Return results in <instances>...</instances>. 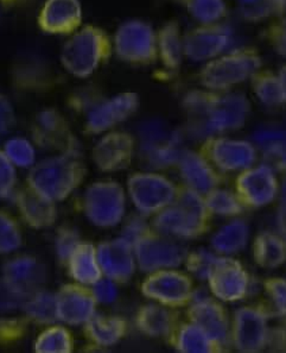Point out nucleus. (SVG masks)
I'll return each mask as SVG.
<instances>
[{"mask_svg":"<svg viewBox=\"0 0 286 353\" xmlns=\"http://www.w3.org/2000/svg\"><path fill=\"white\" fill-rule=\"evenodd\" d=\"M188 114V132L197 139H210L218 134L239 130L249 116V101L235 92L194 91L184 99Z\"/></svg>","mask_w":286,"mask_h":353,"instance_id":"f257e3e1","label":"nucleus"},{"mask_svg":"<svg viewBox=\"0 0 286 353\" xmlns=\"http://www.w3.org/2000/svg\"><path fill=\"white\" fill-rule=\"evenodd\" d=\"M85 169L77 152H61L31 167L28 185L54 203L68 198L85 179Z\"/></svg>","mask_w":286,"mask_h":353,"instance_id":"f03ea898","label":"nucleus"},{"mask_svg":"<svg viewBox=\"0 0 286 353\" xmlns=\"http://www.w3.org/2000/svg\"><path fill=\"white\" fill-rule=\"evenodd\" d=\"M113 52V41L95 26L79 28L69 36L61 50V65L79 79L90 78Z\"/></svg>","mask_w":286,"mask_h":353,"instance_id":"7ed1b4c3","label":"nucleus"},{"mask_svg":"<svg viewBox=\"0 0 286 353\" xmlns=\"http://www.w3.org/2000/svg\"><path fill=\"white\" fill-rule=\"evenodd\" d=\"M261 68V57L253 49H240L208 61L200 72L205 90L226 92L247 81Z\"/></svg>","mask_w":286,"mask_h":353,"instance_id":"20e7f679","label":"nucleus"},{"mask_svg":"<svg viewBox=\"0 0 286 353\" xmlns=\"http://www.w3.org/2000/svg\"><path fill=\"white\" fill-rule=\"evenodd\" d=\"M207 206L200 194L189 190L163 208L154 219V228L167 238L196 237L205 226Z\"/></svg>","mask_w":286,"mask_h":353,"instance_id":"39448f33","label":"nucleus"},{"mask_svg":"<svg viewBox=\"0 0 286 353\" xmlns=\"http://www.w3.org/2000/svg\"><path fill=\"white\" fill-rule=\"evenodd\" d=\"M138 148L143 161L151 168H167L183 155V136L161 119H149L138 129Z\"/></svg>","mask_w":286,"mask_h":353,"instance_id":"423d86ee","label":"nucleus"},{"mask_svg":"<svg viewBox=\"0 0 286 353\" xmlns=\"http://www.w3.org/2000/svg\"><path fill=\"white\" fill-rule=\"evenodd\" d=\"M113 52L132 65H147L159 57L157 34L149 23L130 19L120 24L113 39Z\"/></svg>","mask_w":286,"mask_h":353,"instance_id":"0eeeda50","label":"nucleus"},{"mask_svg":"<svg viewBox=\"0 0 286 353\" xmlns=\"http://www.w3.org/2000/svg\"><path fill=\"white\" fill-rule=\"evenodd\" d=\"M126 210L125 190L113 181L95 182L85 190L83 212L98 228H113L121 223Z\"/></svg>","mask_w":286,"mask_h":353,"instance_id":"6e6552de","label":"nucleus"},{"mask_svg":"<svg viewBox=\"0 0 286 353\" xmlns=\"http://www.w3.org/2000/svg\"><path fill=\"white\" fill-rule=\"evenodd\" d=\"M127 188L133 205L145 216L162 211L176 199L174 183L156 174H134L128 180Z\"/></svg>","mask_w":286,"mask_h":353,"instance_id":"1a4fd4ad","label":"nucleus"},{"mask_svg":"<svg viewBox=\"0 0 286 353\" xmlns=\"http://www.w3.org/2000/svg\"><path fill=\"white\" fill-rule=\"evenodd\" d=\"M233 42L231 28L221 24H201L183 37L184 57L194 62H208L221 57Z\"/></svg>","mask_w":286,"mask_h":353,"instance_id":"9d476101","label":"nucleus"},{"mask_svg":"<svg viewBox=\"0 0 286 353\" xmlns=\"http://www.w3.org/2000/svg\"><path fill=\"white\" fill-rule=\"evenodd\" d=\"M136 262L146 272L178 267L185 259L183 248L170 239L146 234L133 245Z\"/></svg>","mask_w":286,"mask_h":353,"instance_id":"9b49d317","label":"nucleus"},{"mask_svg":"<svg viewBox=\"0 0 286 353\" xmlns=\"http://www.w3.org/2000/svg\"><path fill=\"white\" fill-rule=\"evenodd\" d=\"M139 108V98L136 93L125 92L103 100L90 108L85 119V130L93 134H103L127 121Z\"/></svg>","mask_w":286,"mask_h":353,"instance_id":"f8f14e48","label":"nucleus"},{"mask_svg":"<svg viewBox=\"0 0 286 353\" xmlns=\"http://www.w3.org/2000/svg\"><path fill=\"white\" fill-rule=\"evenodd\" d=\"M57 320L69 326L87 323L95 314L96 300L92 290L80 283L64 285L55 294Z\"/></svg>","mask_w":286,"mask_h":353,"instance_id":"ddd939ff","label":"nucleus"},{"mask_svg":"<svg viewBox=\"0 0 286 353\" xmlns=\"http://www.w3.org/2000/svg\"><path fill=\"white\" fill-rule=\"evenodd\" d=\"M47 276V269L39 259L32 256H18L5 263L0 279L18 293L29 297L43 289Z\"/></svg>","mask_w":286,"mask_h":353,"instance_id":"4468645a","label":"nucleus"},{"mask_svg":"<svg viewBox=\"0 0 286 353\" xmlns=\"http://www.w3.org/2000/svg\"><path fill=\"white\" fill-rule=\"evenodd\" d=\"M99 264L103 275L114 282H127L136 269L133 245L125 238L101 243L96 248Z\"/></svg>","mask_w":286,"mask_h":353,"instance_id":"2eb2a0df","label":"nucleus"},{"mask_svg":"<svg viewBox=\"0 0 286 353\" xmlns=\"http://www.w3.org/2000/svg\"><path fill=\"white\" fill-rule=\"evenodd\" d=\"M80 0H45L39 11L37 23L49 34H72L81 28Z\"/></svg>","mask_w":286,"mask_h":353,"instance_id":"dca6fc26","label":"nucleus"},{"mask_svg":"<svg viewBox=\"0 0 286 353\" xmlns=\"http://www.w3.org/2000/svg\"><path fill=\"white\" fill-rule=\"evenodd\" d=\"M134 145V138L127 132H110L95 144L93 161L103 172L123 170L132 161Z\"/></svg>","mask_w":286,"mask_h":353,"instance_id":"f3484780","label":"nucleus"},{"mask_svg":"<svg viewBox=\"0 0 286 353\" xmlns=\"http://www.w3.org/2000/svg\"><path fill=\"white\" fill-rule=\"evenodd\" d=\"M145 296L165 305H181L192 296V283L181 272L164 269L152 272L141 287Z\"/></svg>","mask_w":286,"mask_h":353,"instance_id":"a211bd4d","label":"nucleus"},{"mask_svg":"<svg viewBox=\"0 0 286 353\" xmlns=\"http://www.w3.org/2000/svg\"><path fill=\"white\" fill-rule=\"evenodd\" d=\"M208 143L210 160L225 172L247 170L256 161V147L247 141L214 138Z\"/></svg>","mask_w":286,"mask_h":353,"instance_id":"6ab92c4d","label":"nucleus"},{"mask_svg":"<svg viewBox=\"0 0 286 353\" xmlns=\"http://www.w3.org/2000/svg\"><path fill=\"white\" fill-rule=\"evenodd\" d=\"M34 138L39 145L59 149L61 152H77L75 139L69 131L68 123L54 108L43 110L36 117Z\"/></svg>","mask_w":286,"mask_h":353,"instance_id":"aec40b11","label":"nucleus"},{"mask_svg":"<svg viewBox=\"0 0 286 353\" xmlns=\"http://www.w3.org/2000/svg\"><path fill=\"white\" fill-rule=\"evenodd\" d=\"M208 280L214 295L223 301H238L247 293V274L233 259H218Z\"/></svg>","mask_w":286,"mask_h":353,"instance_id":"412c9836","label":"nucleus"},{"mask_svg":"<svg viewBox=\"0 0 286 353\" xmlns=\"http://www.w3.org/2000/svg\"><path fill=\"white\" fill-rule=\"evenodd\" d=\"M240 196L251 206H267L278 193V182L274 169L267 164L248 168L238 181Z\"/></svg>","mask_w":286,"mask_h":353,"instance_id":"4be33fe9","label":"nucleus"},{"mask_svg":"<svg viewBox=\"0 0 286 353\" xmlns=\"http://www.w3.org/2000/svg\"><path fill=\"white\" fill-rule=\"evenodd\" d=\"M269 341L265 315L261 310L241 308L235 315L234 341L236 349L256 352L264 349Z\"/></svg>","mask_w":286,"mask_h":353,"instance_id":"5701e85b","label":"nucleus"},{"mask_svg":"<svg viewBox=\"0 0 286 353\" xmlns=\"http://www.w3.org/2000/svg\"><path fill=\"white\" fill-rule=\"evenodd\" d=\"M192 323L201 327L216 344L228 341V319L218 303L208 297H197L190 308Z\"/></svg>","mask_w":286,"mask_h":353,"instance_id":"b1692460","label":"nucleus"},{"mask_svg":"<svg viewBox=\"0 0 286 353\" xmlns=\"http://www.w3.org/2000/svg\"><path fill=\"white\" fill-rule=\"evenodd\" d=\"M16 203L21 218L31 228H50L57 220L56 203L44 198L29 185L17 194Z\"/></svg>","mask_w":286,"mask_h":353,"instance_id":"393cba45","label":"nucleus"},{"mask_svg":"<svg viewBox=\"0 0 286 353\" xmlns=\"http://www.w3.org/2000/svg\"><path fill=\"white\" fill-rule=\"evenodd\" d=\"M181 175L189 190L195 193L207 194L216 185V176L205 157L194 151H184L180 162Z\"/></svg>","mask_w":286,"mask_h":353,"instance_id":"a878e982","label":"nucleus"},{"mask_svg":"<svg viewBox=\"0 0 286 353\" xmlns=\"http://www.w3.org/2000/svg\"><path fill=\"white\" fill-rule=\"evenodd\" d=\"M67 264L70 276L80 285H93L103 277L96 248L90 243L81 241L69 257Z\"/></svg>","mask_w":286,"mask_h":353,"instance_id":"bb28decb","label":"nucleus"},{"mask_svg":"<svg viewBox=\"0 0 286 353\" xmlns=\"http://www.w3.org/2000/svg\"><path fill=\"white\" fill-rule=\"evenodd\" d=\"M253 142L274 172L286 170V128L267 126L258 130L253 134Z\"/></svg>","mask_w":286,"mask_h":353,"instance_id":"cd10ccee","label":"nucleus"},{"mask_svg":"<svg viewBox=\"0 0 286 353\" xmlns=\"http://www.w3.org/2000/svg\"><path fill=\"white\" fill-rule=\"evenodd\" d=\"M85 325V334L95 345L111 347L125 336L126 323L118 316L94 314Z\"/></svg>","mask_w":286,"mask_h":353,"instance_id":"c85d7f7f","label":"nucleus"},{"mask_svg":"<svg viewBox=\"0 0 286 353\" xmlns=\"http://www.w3.org/2000/svg\"><path fill=\"white\" fill-rule=\"evenodd\" d=\"M157 49L163 65L169 69L178 68L184 57L183 36L177 22H169L157 34Z\"/></svg>","mask_w":286,"mask_h":353,"instance_id":"c756f323","label":"nucleus"},{"mask_svg":"<svg viewBox=\"0 0 286 353\" xmlns=\"http://www.w3.org/2000/svg\"><path fill=\"white\" fill-rule=\"evenodd\" d=\"M249 228L244 220H234L225 225L212 238L214 250L223 254H238L247 245Z\"/></svg>","mask_w":286,"mask_h":353,"instance_id":"7c9ffc66","label":"nucleus"},{"mask_svg":"<svg viewBox=\"0 0 286 353\" xmlns=\"http://www.w3.org/2000/svg\"><path fill=\"white\" fill-rule=\"evenodd\" d=\"M254 259L263 268L272 269L286 259V246L282 237L271 232L261 233L254 244Z\"/></svg>","mask_w":286,"mask_h":353,"instance_id":"2f4dec72","label":"nucleus"},{"mask_svg":"<svg viewBox=\"0 0 286 353\" xmlns=\"http://www.w3.org/2000/svg\"><path fill=\"white\" fill-rule=\"evenodd\" d=\"M21 310L25 313L28 319L36 323L52 325L59 321L57 308H56V295L44 289H41L28 297Z\"/></svg>","mask_w":286,"mask_h":353,"instance_id":"473e14b6","label":"nucleus"},{"mask_svg":"<svg viewBox=\"0 0 286 353\" xmlns=\"http://www.w3.org/2000/svg\"><path fill=\"white\" fill-rule=\"evenodd\" d=\"M137 325L143 333L150 336H164L171 331L172 316L167 308L161 306L143 307L137 316Z\"/></svg>","mask_w":286,"mask_h":353,"instance_id":"72a5a7b5","label":"nucleus"},{"mask_svg":"<svg viewBox=\"0 0 286 353\" xmlns=\"http://www.w3.org/2000/svg\"><path fill=\"white\" fill-rule=\"evenodd\" d=\"M73 349V336L63 326L48 327L34 343V351L37 353H70Z\"/></svg>","mask_w":286,"mask_h":353,"instance_id":"f704fd0d","label":"nucleus"},{"mask_svg":"<svg viewBox=\"0 0 286 353\" xmlns=\"http://www.w3.org/2000/svg\"><path fill=\"white\" fill-rule=\"evenodd\" d=\"M251 79L253 80V91L256 98L265 106L276 108L285 103L276 74L269 70L263 72L259 69Z\"/></svg>","mask_w":286,"mask_h":353,"instance_id":"c9c22d12","label":"nucleus"},{"mask_svg":"<svg viewBox=\"0 0 286 353\" xmlns=\"http://www.w3.org/2000/svg\"><path fill=\"white\" fill-rule=\"evenodd\" d=\"M185 5L190 16L205 26L218 24L226 17L225 0H188Z\"/></svg>","mask_w":286,"mask_h":353,"instance_id":"e433bc0d","label":"nucleus"},{"mask_svg":"<svg viewBox=\"0 0 286 353\" xmlns=\"http://www.w3.org/2000/svg\"><path fill=\"white\" fill-rule=\"evenodd\" d=\"M212 344L213 341H210V336L195 323H189L181 328L177 345L182 352H210Z\"/></svg>","mask_w":286,"mask_h":353,"instance_id":"4c0bfd02","label":"nucleus"},{"mask_svg":"<svg viewBox=\"0 0 286 353\" xmlns=\"http://www.w3.org/2000/svg\"><path fill=\"white\" fill-rule=\"evenodd\" d=\"M4 152L16 168H30L36 162L34 144L24 137H13L5 143Z\"/></svg>","mask_w":286,"mask_h":353,"instance_id":"58836bf2","label":"nucleus"},{"mask_svg":"<svg viewBox=\"0 0 286 353\" xmlns=\"http://www.w3.org/2000/svg\"><path fill=\"white\" fill-rule=\"evenodd\" d=\"M205 206L218 216H235L243 211L239 199L227 190H213L207 194Z\"/></svg>","mask_w":286,"mask_h":353,"instance_id":"ea45409f","label":"nucleus"},{"mask_svg":"<svg viewBox=\"0 0 286 353\" xmlns=\"http://www.w3.org/2000/svg\"><path fill=\"white\" fill-rule=\"evenodd\" d=\"M23 237L19 225L13 216L0 211V254H10L17 251L21 245Z\"/></svg>","mask_w":286,"mask_h":353,"instance_id":"a19ab883","label":"nucleus"},{"mask_svg":"<svg viewBox=\"0 0 286 353\" xmlns=\"http://www.w3.org/2000/svg\"><path fill=\"white\" fill-rule=\"evenodd\" d=\"M218 259L213 252L201 249L189 254L188 269L198 279L208 280Z\"/></svg>","mask_w":286,"mask_h":353,"instance_id":"79ce46f5","label":"nucleus"},{"mask_svg":"<svg viewBox=\"0 0 286 353\" xmlns=\"http://www.w3.org/2000/svg\"><path fill=\"white\" fill-rule=\"evenodd\" d=\"M81 241L76 230L72 228H60L55 238V251L57 257L62 262L67 263L69 257Z\"/></svg>","mask_w":286,"mask_h":353,"instance_id":"37998d69","label":"nucleus"},{"mask_svg":"<svg viewBox=\"0 0 286 353\" xmlns=\"http://www.w3.org/2000/svg\"><path fill=\"white\" fill-rule=\"evenodd\" d=\"M17 185L16 165L10 161L4 150H0V199L12 195Z\"/></svg>","mask_w":286,"mask_h":353,"instance_id":"c03bdc74","label":"nucleus"},{"mask_svg":"<svg viewBox=\"0 0 286 353\" xmlns=\"http://www.w3.org/2000/svg\"><path fill=\"white\" fill-rule=\"evenodd\" d=\"M26 300L28 297L18 293L3 279H0V313H11L21 310Z\"/></svg>","mask_w":286,"mask_h":353,"instance_id":"a18cd8bd","label":"nucleus"},{"mask_svg":"<svg viewBox=\"0 0 286 353\" xmlns=\"http://www.w3.org/2000/svg\"><path fill=\"white\" fill-rule=\"evenodd\" d=\"M266 37L276 54L286 59V18H282L269 26Z\"/></svg>","mask_w":286,"mask_h":353,"instance_id":"49530a36","label":"nucleus"},{"mask_svg":"<svg viewBox=\"0 0 286 353\" xmlns=\"http://www.w3.org/2000/svg\"><path fill=\"white\" fill-rule=\"evenodd\" d=\"M266 292L269 300L274 302V308L280 314L286 315V281L282 279L269 280L266 285Z\"/></svg>","mask_w":286,"mask_h":353,"instance_id":"de8ad7c7","label":"nucleus"},{"mask_svg":"<svg viewBox=\"0 0 286 353\" xmlns=\"http://www.w3.org/2000/svg\"><path fill=\"white\" fill-rule=\"evenodd\" d=\"M92 287H93L92 293L94 295L96 302L108 305V303L116 301V296H118V290H116L114 281L110 280L107 277L106 279L101 277Z\"/></svg>","mask_w":286,"mask_h":353,"instance_id":"09e8293b","label":"nucleus"},{"mask_svg":"<svg viewBox=\"0 0 286 353\" xmlns=\"http://www.w3.org/2000/svg\"><path fill=\"white\" fill-rule=\"evenodd\" d=\"M24 328H25L24 323L21 320H0V344L17 341L23 336Z\"/></svg>","mask_w":286,"mask_h":353,"instance_id":"8fccbe9b","label":"nucleus"},{"mask_svg":"<svg viewBox=\"0 0 286 353\" xmlns=\"http://www.w3.org/2000/svg\"><path fill=\"white\" fill-rule=\"evenodd\" d=\"M16 123L12 103L8 97L0 94V136L8 134Z\"/></svg>","mask_w":286,"mask_h":353,"instance_id":"3c124183","label":"nucleus"},{"mask_svg":"<svg viewBox=\"0 0 286 353\" xmlns=\"http://www.w3.org/2000/svg\"><path fill=\"white\" fill-rule=\"evenodd\" d=\"M146 234H149V233H147L145 221L141 218H132L127 224L125 225L121 237L125 238L126 241L134 245L139 239L145 237Z\"/></svg>","mask_w":286,"mask_h":353,"instance_id":"603ef678","label":"nucleus"},{"mask_svg":"<svg viewBox=\"0 0 286 353\" xmlns=\"http://www.w3.org/2000/svg\"><path fill=\"white\" fill-rule=\"evenodd\" d=\"M274 16H282L286 11V0H266Z\"/></svg>","mask_w":286,"mask_h":353,"instance_id":"864d4df0","label":"nucleus"},{"mask_svg":"<svg viewBox=\"0 0 286 353\" xmlns=\"http://www.w3.org/2000/svg\"><path fill=\"white\" fill-rule=\"evenodd\" d=\"M278 226H279V231L282 234L283 241L285 243L286 246V210L283 208L279 216H278Z\"/></svg>","mask_w":286,"mask_h":353,"instance_id":"5fc2aeb1","label":"nucleus"},{"mask_svg":"<svg viewBox=\"0 0 286 353\" xmlns=\"http://www.w3.org/2000/svg\"><path fill=\"white\" fill-rule=\"evenodd\" d=\"M277 77L279 85H280V90H282L283 98L286 103V65H283L279 73L277 74Z\"/></svg>","mask_w":286,"mask_h":353,"instance_id":"6e6d98bb","label":"nucleus"},{"mask_svg":"<svg viewBox=\"0 0 286 353\" xmlns=\"http://www.w3.org/2000/svg\"><path fill=\"white\" fill-rule=\"evenodd\" d=\"M280 192H282L283 208L286 210V179L283 182L282 190Z\"/></svg>","mask_w":286,"mask_h":353,"instance_id":"4d7b16f0","label":"nucleus"},{"mask_svg":"<svg viewBox=\"0 0 286 353\" xmlns=\"http://www.w3.org/2000/svg\"><path fill=\"white\" fill-rule=\"evenodd\" d=\"M182 1H184V3H187V1H188V0H182Z\"/></svg>","mask_w":286,"mask_h":353,"instance_id":"13d9d810","label":"nucleus"}]
</instances>
